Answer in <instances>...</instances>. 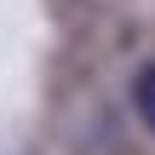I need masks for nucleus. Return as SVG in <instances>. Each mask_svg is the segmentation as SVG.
Wrapping results in <instances>:
<instances>
[{
    "label": "nucleus",
    "mask_w": 155,
    "mask_h": 155,
    "mask_svg": "<svg viewBox=\"0 0 155 155\" xmlns=\"http://www.w3.org/2000/svg\"><path fill=\"white\" fill-rule=\"evenodd\" d=\"M132 109H138V121L155 132V63H144L138 81H132Z\"/></svg>",
    "instance_id": "nucleus-1"
}]
</instances>
